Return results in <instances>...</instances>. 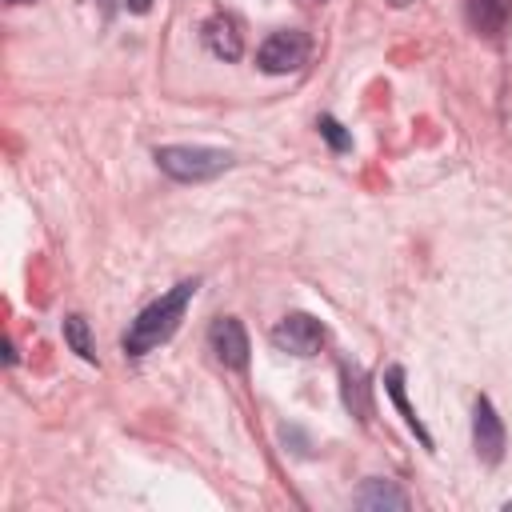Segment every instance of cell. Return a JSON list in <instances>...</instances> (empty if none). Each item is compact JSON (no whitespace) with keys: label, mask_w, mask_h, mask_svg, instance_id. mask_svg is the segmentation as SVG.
Wrapping results in <instances>:
<instances>
[{"label":"cell","mask_w":512,"mask_h":512,"mask_svg":"<svg viewBox=\"0 0 512 512\" xmlns=\"http://www.w3.org/2000/svg\"><path fill=\"white\" fill-rule=\"evenodd\" d=\"M196 288H200L196 280H180L160 300H152L148 308H140L136 320L124 332V356H148L152 348H160L164 340H172V332L180 328V320H184Z\"/></svg>","instance_id":"obj_1"},{"label":"cell","mask_w":512,"mask_h":512,"mask_svg":"<svg viewBox=\"0 0 512 512\" xmlns=\"http://www.w3.org/2000/svg\"><path fill=\"white\" fill-rule=\"evenodd\" d=\"M156 164H160V172H168L180 184H200V180H212L224 168H232V152L208 148V144H160Z\"/></svg>","instance_id":"obj_2"},{"label":"cell","mask_w":512,"mask_h":512,"mask_svg":"<svg viewBox=\"0 0 512 512\" xmlns=\"http://www.w3.org/2000/svg\"><path fill=\"white\" fill-rule=\"evenodd\" d=\"M304 60H308V36L296 32V28L272 32V36L260 44V52H256V64H260L268 76H288V72L304 68Z\"/></svg>","instance_id":"obj_3"},{"label":"cell","mask_w":512,"mask_h":512,"mask_svg":"<svg viewBox=\"0 0 512 512\" xmlns=\"http://www.w3.org/2000/svg\"><path fill=\"white\" fill-rule=\"evenodd\" d=\"M272 344L288 356H316L324 348V324L308 312H288L276 328H272Z\"/></svg>","instance_id":"obj_4"},{"label":"cell","mask_w":512,"mask_h":512,"mask_svg":"<svg viewBox=\"0 0 512 512\" xmlns=\"http://www.w3.org/2000/svg\"><path fill=\"white\" fill-rule=\"evenodd\" d=\"M504 444H508V432H504L500 412L492 408L488 396H476V404H472V448H476V456L484 464H500Z\"/></svg>","instance_id":"obj_5"},{"label":"cell","mask_w":512,"mask_h":512,"mask_svg":"<svg viewBox=\"0 0 512 512\" xmlns=\"http://www.w3.org/2000/svg\"><path fill=\"white\" fill-rule=\"evenodd\" d=\"M208 344H212V352H216V360H220L224 368H236V372L248 368V352H252V348H248V332H244V324H240L236 316L212 320Z\"/></svg>","instance_id":"obj_6"},{"label":"cell","mask_w":512,"mask_h":512,"mask_svg":"<svg viewBox=\"0 0 512 512\" xmlns=\"http://www.w3.org/2000/svg\"><path fill=\"white\" fill-rule=\"evenodd\" d=\"M204 48L216 56V60H240L244 56V40H240V28L232 16L216 12L204 20Z\"/></svg>","instance_id":"obj_7"},{"label":"cell","mask_w":512,"mask_h":512,"mask_svg":"<svg viewBox=\"0 0 512 512\" xmlns=\"http://www.w3.org/2000/svg\"><path fill=\"white\" fill-rule=\"evenodd\" d=\"M340 396H344V408L356 416V420H364L368 424V416H372V396H368V372L360 368V364H340Z\"/></svg>","instance_id":"obj_8"},{"label":"cell","mask_w":512,"mask_h":512,"mask_svg":"<svg viewBox=\"0 0 512 512\" xmlns=\"http://www.w3.org/2000/svg\"><path fill=\"white\" fill-rule=\"evenodd\" d=\"M384 392L392 396V404H396V412H400V416H404V424H408V428L416 432V440H420V444H424V448L432 452L436 444H432V436H428V428H424V420L416 416V408H412V404H408V396H404V368H400V364H392V368L384 372Z\"/></svg>","instance_id":"obj_9"},{"label":"cell","mask_w":512,"mask_h":512,"mask_svg":"<svg viewBox=\"0 0 512 512\" xmlns=\"http://www.w3.org/2000/svg\"><path fill=\"white\" fill-rule=\"evenodd\" d=\"M512 20V0H468V24L480 36H500Z\"/></svg>","instance_id":"obj_10"},{"label":"cell","mask_w":512,"mask_h":512,"mask_svg":"<svg viewBox=\"0 0 512 512\" xmlns=\"http://www.w3.org/2000/svg\"><path fill=\"white\" fill-rule=\"evenodd\" d=\"M356 508L376 512V508H408V492L396 488L392 480H364V488L356 492Z\"/></svg>","instance_id":"obj_11"},{"label":"cell","mask_w":512,"mask_h":512,"mask_svg":"<svg viewBox=\"0 0 512 512\" xmlns=\"http://www.w3.org/2000/svg\"><path fill=\"white\" fill-rule=\"evenodd\" d=\"M64 344L80 356V360H96V344H92V332H88V320L84 316H64Z\"/></svg>","instance_id":"obj_12"},{"label":"cell","mask_w":512,"mask_h":512,"mask_svg":"<svg viewBox=\"0 0 512 512\" xmlns=\"http://www.w3.org/2000/svg\"><path fill=\"white\" fill-rule=\"evenodd\" d=\"M316 128H320V136L328 140V148H332V152H348V148H352V136L344 132V124H340L336 116H320V120H316Z\"/></svg>","instance_id":"obj_13"},{"label":"cell","mask_w":512,"mask_h":512,"mask_svg":"<svg viewBox=\"0 0 512 512\" xmlns=\"http://www.w3.org/2000/svg\"><path fill=\"white\" fill-rule=\"evenodd\" d=\"M124 8H128V12H136V16H144V12L152 8V0H124Z\"/></svg>","instance_id":"obj_14"},{"label":"cell","mask_w":512,"mask_h":512,"mask_svg":"<svg viewBox=\"0 0 512 512\" xmlns=\"http://www.w3.org/2000/svg\"><path fill=\"white\" fill-rule=\"evenodd\" d=\"M392 4H396V8H404V4H408V0H392Z\"/></svg>","instance_id":"obj_15"},{"label":"cell","mask_w":512,"mask_h":512,"mask_svg":"<svg viewBox=\"0 0 512 512\" xmlns=\"http://www.w3.org/2000/svg\"><path fill=\"white\" fill-rule=\"evenodd\" d=\"M8 4H28V0H8Z\"/></svg>","instance_id":"obj_16"},{"label":"cell","mask_w":512,"mask_h":512,"mask_svg":"<svg viewBox=\"0 0 512 512\" xmlns=\"http://www.w3.org/2000/svg\"><path fill=\"white\" fill-rule=\"evenodd\" d=\"M100 4H108V0H100Z\"/></svg>","instance_id":"obj_17"}]
</instances>
